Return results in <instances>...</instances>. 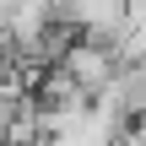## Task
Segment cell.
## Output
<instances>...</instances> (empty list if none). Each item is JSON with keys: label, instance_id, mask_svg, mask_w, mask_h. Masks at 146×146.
I'll return each instance as SVG.
<instances>
[{"label": "cell", "instance_id": "cell-1", "mask_svg": "<svg viewBox=\"0 0 146 146\" xmlns=\"http://www.w3.org/2000/svg\"><path fill=\"white\" fill-rule=\"evenodd\" d=\"M54 70L81 92V98H98L103 87H108V76L119 70L114 65V54H108V43H98V38H70L65 49H60V60H54Z\"/></svg>", "mask_w": 146, "mask_h": 146}, {"label": "cell", "instance_id": "cell-2", "mask_svg": "<svg viewBox=\"0 0 146 146\" xmlns=\"http://www.w3.org/2000/svg\"><path fill=\"white\" fill-rule=\"evenodd\" d=\"M103 146H141V135H135V130H119V135H108Z\"/></svg>", "mask_w": 146, "mask_h": 146}]
</instances>
